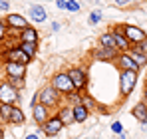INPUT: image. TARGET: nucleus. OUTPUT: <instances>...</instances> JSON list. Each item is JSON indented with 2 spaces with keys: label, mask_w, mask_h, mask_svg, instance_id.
I'll use <instances>...</instances> for the list:
<instances>
[{
  "label": "nucleus",
  "mask_w": 147,
  "mask_h": 139,
  "mask_svg": "<svg viewBox=\"0 0 147 139\" xmlns=\"http://www.w3.org/2000/svg\"><path fill=\"white\" fill-rule=\"evenodd\" d=\"M123 32V36L127 38V42L131 44V46H137V44H141L143 40H147V34L139 28V26H133V24H125L119 28Z\"/></svg>",
  "instance_id": "39448f33"
},
{
  "label": "nucleus",
  "mask_w": 147,
  "mask_h": 139,
  "mask_svg": "<svg viewBox=\"0 0 147 139\" xmlns=\"http://www.w3.org/2000/svg\"><path fill=\"white\" fill-rule=\"evenodd\" d=\"M4 137V129H2V123H0V139Z\"/></svg>",
  "instance_id": "4c0bfd02"
},
{
  "label": "nucleus",
  "mask_w": 147,
  "mask_h": 139,
  "mask_svg": "<svg viewBox=\"0 0 147 139\" xmlns=\"http://www.w3.org/2000/svg\"><path fill=\"white\" fill-rule=\"evenodd\" d=\"M66 10L68 12H80V2L78 0H68L66 2Z\"/></svg>",
  "instance_id": "cd10ccee"
},
{
  "label": "nucleus",
  "mask_w": 147,
  "mask_h": 139,
  "mask_svg": "<svg viewBox=\"0 0 147 139\" xmlns=\"http://www.w3.org/2000/svg\"><path fill=\"white\" fill-rule=\"evenodd\" d=\"M26 139H40V137H38V135H28Z\"/></svg>",
  "instance_id": "58836bf2"
},
{
  "label": "nucleus",
  "mask_w": 147,
  "mask_h": 139,
  "mask_svg": "<svg viewBox=\"0 0 147 139\" xmlns=\"http://www.w3.org/2000/svg\"><path fill=\"white\" fill-rule=\"evenodd\" d=\"M101 18H103L101 10H94V12L90 14V24H92V26H96V24H98L99 20H101Z\"/></svg>",
  "instance_id": "bb28decb"
},
{
  "label": "nucleus",
  "mask_w": 147,
  "mask_h": 139,
  "mask_svg": "<svg viewBox=\"0 0 147 139\" xmlns=\"http://www.w3.org/2000/svg\"><path fill=\"white\" fill-rule=\"evenodd\" d=\"M56 117L64 123V127L76 123V119H74V107H72V105H64V107H60V109H58V113H56Z\"/></svg>",
  "instance_id": "2eb2a0df"
},
{
  "label": "nucleus",
  "mask_w": 147,
  "mask_h": 139,
  "mask_svg": "<svg viewBox=\"0 0 147 139\" xmlns=\"http://www.w3.org/2000/svg\"><path fill=\"white\" fill-rule=\"evenodd\" d=\"M99 46L111 48V50H117V46H115V40H113V36H111V32H105V34H101V36H99Z\"/></svg>",
  "instance_id": "b1692460"
},
{
  "label": "nucleus",
  "mask_w": 147,
  "mask_h": 139,
  "mask_svg": "<svg viewBox=\"0 0 147 139\" xmlns=\"http://www.w3.org/2000/svg\"><path fill=\"white\" fill-rule=\"evenodd\" d=\"M54 2H56V6H58L60 10H66V2H68V0H54Z\"/></svg>",
  "instance_id": "f704fd0d"
},
{
  "label": "nucleus",
  "mask_w": 147,
  "mask_h": 139,
  "mask_svg": "<svg viewBox=\"0 0 147 139\" xmlns=\"http://www.w3.org/2000/svg\"><path fill=\"white\" fill-rule=\"evenodd\" d=\"M52 30H54V32H58V30H60V24L54 22V24H52Z\"/></svg>",
  "instance_id": "c9c22d12"
},
{
  "label": "nucleus",
  "mask_w": 147,
  "mask_h": 139,
  "mask_svg": "<svg viewBox=\"0 0 147 139\" xmlns=\"http://www.w3.org/2000/svg\"><path fill=\"white\" fill-rule=\"evenodd\" d=\"M20 42H28V44H38L40 42V36H38V30L36 28H32L30 24L20 30V34H18V44Z\"/></svg>",
  "instance_id": "1a4fd4ad"
},
{
  "label": "nucleus",
  "mask_w": 147,
  "mask_h": 139,
  "mask_svg": "<svg viewBox=\"0 0 147 139\" xmlns=\"http://www.w3.org/2000/svg\"><path fill=\"white\" fill-rule=\"evenodd\" d=\"M0 10H2V12H8V10H10V2H8V0H0Z\"/></svg>",
  "instance_id": "72a5a7b5"
},
{
  "label": "nucleus",
  "mask_w": 147,
  "mask_h": 139,
  "mask_svg": "<svg viewBox=\"0 0 147 139\" xmlns=\"http://www.w3.org/2000/svg\"><path fill=\"white\" fill-rule=\"evenodd\" d=\"M82 105H84L86 109H94V107H98V103H96L94 97H90V95H82Z\"/></svg>",
  "instance_id": "a878e982"
},
{
  "label": "nucleus",
  "mask_w": 147,
  "mask_h": 139,
  "mask_svg": "<svg viewBox=\"0 0 147 139\" xmlns=\"http://www.w3.org/2000/svg\"><path fill=\"white\" fill-rule=\"evenodd\" d=\"M24 121H26L24 111H22L18 105H14V107H12V115H10V125H22Z\"/></svg>",
  "instance_id": "aec40b11"
},
{
  "label": "nucleus",
  "mask_w": 147,
  "mask_h": 139,
  "mask_svg": "<svg viewBox=\"0 0 147 139\" xmlns=\"http://www.w3.org/2000/svg\"><path fill=\"white\" fill-rule=\"evenodd\" d=\"M135 84H137V74L135 72L119 70V93H121V97H127L133 92Z\"/></svg>",
  "instance_id": "f257e3e1"
},
{
  "label": "nucleus",
  "mask_w": 147,
  "mask_h": 139,
  "mask_svg": "<svg viewBox=\"0 0 147 139\" xmlns=\"http://www.w3.org/2000/svg\"><path fill=\"white\" fill-rule=\"evenodd\" d=\"M32 115H34V121H36L38 125H44L50 117H52L50 115V109L46 107V105H42V103L32 105Z\"/></svg>",
  "instance_id": "f8f14e48"
},
{
  "label": "nucleus",
  "mask_w": 147,
  "mask_h": 139,
  "mask_svg": "<svg viewBox=\"0 0 147 139\" xmlns=\"http://www.w3.org/2000/svg\"><path fill=\"white\" fill-rule=\"evenodd\" d=\"M18 46H20V50L24 52L28 58H32V60H34V58L38 56V44H28V42H20Z\"/></svg>",
  "instance_id": "5701e85b"
},
{
  "label": "nucleus",
  "mask_w": 147,
  "mask_h": 139,
  "mask_svg": "<svg viewBox=\"0 0 147 139\" xmlns=\"http://www.w3.org/2000/svg\"><path fill=\"white\" fill-rule=\"evenodd\" d=\"M66 74L70 76V80H72L74 90H76V92H84V90L88 88V72H86L84 68L74 66V68H70Z\"/></svg>",
  "instance_id": "7ed1b4c3"
},
{
  "label": "nucleus",
  "mask_w": 147,
  "mask_h": 139,
  "mask_svg": "<svg viewBox=\"0 0 147 139\" xmlns=\"http://www.w3.org/2000/svg\"><path fill=\"white\" fill-rule=\"evenodd\" d=\"M4 72H6V78H18V80H24L26 66H22V64H14V62H4Z\"/></svg>",
  "instance_id": "9b49d317"
},
{
  "label": "nucleus",
  "mask_w": 147,
  "mask_h": 139,
  "mask_svg": "<svg viewBox=\"0 0 147 139\" xmlns=\"http://www.w3.org/2000/svg\"><path fill=\"white\" fill-rule=\"evenodd\" d=\"M8 38V26H6V22L0 18V42H4Z\"/></svg>",
  "instance_id": "c85d7f7f"
},
{
  "label": "nucleus",
  "mask_w": 147,
  "mask_h": 139,
  "mask_svg": "<svg viewBox=\"0 0 147 139\" xmlns=\"http://www.w3.org/2000/svg\"><path fill=\"white\" fill-rule=\"evenodd\" d=\"M68 99H72L74 105H80V103H82V95H80V92H72V93H68ZM74 105H72V107H74Z\"/></svg>",
  "instance_id": "c756f323"
},
{
  "label": "nucleus",
  "mask_w": 147,
  "mask_h": 139,
  "mask_svg": "<svg viewBox=\"0 0 147 139\" xmlns=\"http://www.w3.org/2000/svg\"><path fill=\"white\" fill-rule=\"evenodd\" d=\"M131 113H133V117H135L141 125L147 123V103H145V101L135 103V105H133V109H131Z\"/></svg>",
  "instance_id": "a211bd4d"
},
{
  "label": "nucleus",
  "mask_w": 147,
  "mask_h": 139,
  "mask_svg": "<svg viewBox=\"0 0 147 139\" xmlns=\"http://www.w3.org/2000/svg\"><path fill=\"white\" fill-rule=\"evenodd\" d=\"M143 101L147 103V86H145V92H143Z\"/></svg>",
  "instance_id": "e433bc0d"
},
{
  "label": "nucleus",
  "mask_w": 147,
  "mask_h": 139,
  "mask_svg": "<svg viewBox=\"0 0 147 139\" xmlns=\"http://www.w3.org/2000/svg\"><path fill=\"white\" fill-rule=\"evenodd\" d=\"M36 97H38V103H42V105H46V107H56L58 103H60V93L56 92L52 86H44L40 92L36 93Z\"/></svg>",
  "instance_id": "f03ea898"
},
{
  "label": "nucleus",
  "mask_w": 147,
  "mask_h": 139,
  "mask_svg": "<svg viewBox=\"0 0 147 139\" xmlns=\"http://www.w3.org/2000/svg\"><path fill=\"white\" fill-rule=\"evenodd\" d=\"M4 60H6V62H14V64H22V66H28V64L32 62V58H28L24 52L20 50V46L8 48L6 54H4Z\"/></svg>",
  "instance_id": "0eeeda50"
},
{
  "label": "nucleus",
  "mask_w": 147,
  "mask_h": 139,
  "mask_svg": "<svg viewBox=\"0 0 147 139\" xmlns=\"http://www.w3.org/2000/svg\"><path fill=\"white\" fill-rule=\"evenodd\" d=\"M54 90L58 93H72V92H76L74 90V84H72V80H70V76L66 74V72H60V74H56L54 78H52V84H50Z\"/></svg>",
  "instance_id": "20e7f679"
},
{
  "label": "nucleus",
  "mask_w": 147,
  "mask_h": 139,
  "mask_svg": "<svg viewBox=\"0 0 147 139\" xmlns=\"http://www.w3.org/2000/svg\"><path fill=\"white\" fill-rule=\"evenodd\" d=\"M111 131H113L115 135L123 133V125H121V121H113V123H111Z\"/></svg>",
  "instance_id": "7c9ffc66"
},
{
  "label": "nucleus",
  "mask_w": 147,
  "mask_h": 139,
  "mask_svg": "<svg viewBox=\"0 0 147 139\" xmlns=\"http://www.w3.org/2000/svg\"><path fill=\"white\" fill-rule=\"evenodd\" d=\"M109 32H111L113 40H115V46H117V50H119L121 54H125V52H129V50H131V44L127 42V38L123 36V32L119 30V28H111Z\"/></svg>",
  "instance_id": "ddd939ff"
},
{
  "label": "nucleus",
  "mask_w": 147,
  "mask_h": 139,
  "mask_svg": "<svg viewBox=\"0 0 147 139\" xmlns=\"http://www.w3.org/2000/svg\"><path fill=\"white\" fill-rule=\"evenodd\" d=\"M20 101V92L14 90L6 80L0 82V103H8V105H16Z\"/></svg>",
  "instance_id": "423d86ee"
},
{
  "label": "nucleus",
  "mask_w": 147,
  "mask_h": 139,
  "mask_svg": "<svg viewBox=\"0 0 147 139\" xmlns=\"http://www.w3.org/2000/svg\"><path fill=\"white\" fill-rule=\"evenodd\" d=\"M125 54H127V56H129L139 68H143V66L147 64V56H145V54H141V52H137V50H133V48H131L129 52H125Z\"/></svg>",
  "instance_id": "412c9836"
},
{
  "label": "nucleus",
  "mask_w": 147,
  "mask_h": 139,
  "mask_svg": "<svg viewBox=\"0 0 147 139\" xmlns=\"http://www.w3.org/2000/svg\"><path fill=\"white\" fill-rule=\"evenodd\" d=\"M133 50H137V52H141V54H145L147 56V40H143L141 44H137V46H131Z\"/></svg>",
  "instance_id": "2f4dec72"
},
{
  "label": "nucleus",
  "mask_w": 147,
  "mask_h": 139,
  "mask_svg": "<svg viewBox=\"0 0 147 139\" xmlns=\"http://www.w3.org/2000/svg\"><path fill=\"white\" fill-rule=\"evenodd\" d=\"M12 107L14 105H8V103H0V123L4 125H10V115H12Z\"/></svg>",
  "instance_id": "4be33fe9"
},
{
  "label": "nucleus",
  "mask_w": 147,
  "mask_h": 139,
  "mask_svg": "<svg viewBox=\"0 0 147 139\" xmlns=\"http://www.w3.org/2000/svg\"><path fill=\"white\" fill-rule=\"evenodd\" d=\"M117 66H119V70L135 72V74L141 70L137 64H135V62H133V60H131V58H129V56H127V54H119V56H117Z\"/></svg>",
  "instance_id": "dca6fc26"
},
{
  "label": "nucleus",
  "mask_w": 147,
  "mask_h": 139,
  "mask_svg": "<svg viewBox=\"0 0 147 139\" xmlns=\"http://www.w3.org/2000/svg\"><path fill=\"white\" fill-rule=\"evenodd\" d=\"M4 22H6L8 28H12V30H22V28L28 26V20H26L22 14H6Z\"/></svg>",
  "instance_id": "4468645a"
},
{
  "label": "nucleus",
  "mask_w": 147,
  "mask_h": 139,
  "mask_svg": "<svg viewBox=\"0 0 147 139\" xmlns=\"http://www.w3.org/2000/svg\"><path fill=\"white\" fill-rule=\"evenodd\" d=\"M6 82H8L14 90H18V92L24 90V80H18V78H6Z\"/></svg>",
  "instance_id": "393cba45"
},
{
  "label": "nucleus",
  "mask_w": 147,
  "mask_h": 139,
  "mask_svg": "<svg viewBox=\"0 0 147 139\" xmlns=\"http://www.w3.org/2000/svg\"><path fill=\"white\" fill-rule=\"evenodd\" d=\"M88 117H90V109H86L82 103L74 105V119H76V123H84Z\"/></svg>",
  "instance_id": "6ab92c4d"
},
{
  "label": "nucleus",
  "mask_w": 147,
  "mask_h": 139,
  "mask_svg": "<svg viewBox=\"0 0 147 139\" xmlns=\"http://www.w3.org/2000/svg\"><path fill=\"white\" fill-rule=\"evenodd\" d=\"M121 52L119 50H111V48H103L99 46L94 50V58L96 60H101V62H111V60H117V56H119Z\"/></svg>",
  "instance_id": "9d476101"
},
{
  "label": "nucleus",
  "mask_w": 147,
  "mask_h": 139,
  "mask_svg": "<svg viewBox=\"0 0 147 139\" xmlns=\"http://www.w3.org/2000/svg\"><path fill=\"white\" fill-rule=\"evenodd\" d=\"M129 4H135V0H115V6H119V8H125Z\"/></svg>",
  "instance_id": "473e14b6"
},
{
  "label": "nucleus",
  "mask_w": 147,
  "mask_h": 139,
  "mask_svg": "<svg viewBox=\"0 0 147 139\" xmlns=\"http://www.w3.org/2000/svg\"><path fill=\"white\" fill-rule=\"evenodd\" d=\"M30 18L34 20V22H38V24H42V22H46V10H44V6H40V4H34V6H30Z\"/></svg>",
  "instance_id": "f3484780"
},
{
  "label": "nucleus",
  "mask_w": 147,
  "mask_h": 139,
  "mask_svg": "<svg viewBox=\"0 0 147 139\" xmlns=\"http://www.w3.org/2000/svg\"><path fill=\"white\" fill-rule=\"evenodd\" d=\"M40 129H42V133H44V135H48V137H56V135L64 129V123H62L56 115H52L44 125H40Z\"/></svg>",
  "instance_id": "6e6552de"
}]
</instances>
